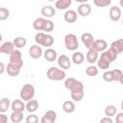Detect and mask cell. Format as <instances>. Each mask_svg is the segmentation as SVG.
I'll return each mask as SVG.
<instances>
[{
    "instance_id": "484cf974",
    "label": "cell",
    "mask_w": 123,
    "mask_h": 123,
    "mask_svg": "<svg viewBox=\"0 0 123 123\" xmlns=\"http://www.w3.org/2000/svg\"><path fill=\"white\" fill-rule=\"evenodd\" d=\"M75 108L76 107H75L74 102L73 101H70V100H66L62 104V110L66 113H72V112H74Z\"/></svg>"
},
{
    "instance_id": "8fae6325",
    "label": "cell",
    "mask_w": 123,
    "mask_h": 123,
    "mask_svg": "<svg viewBox=\"0 0 123 123\" xmlns=\"http://www.w3.org/2000/svg\"><path fill=\"white\" fill-rule=\"evenodd\" d=\"M57 62H58L59 67L62 68V69H69L71 67V61L64 54H62V55H61V56L58 57Z\"/></svg>"
},
{
    "instance_id": "e0dca14e",
    "label": "cell",
    "mask_w": 123,
    "mask_h": 123,
    "mask_svg": "<svg viewBox=\"0 0 123 123\" xmlns=\"http://www.w3.org/2000/svg\"><path fill=\"white\" fill-rule=\"evenodd\" d=\"M43 56L45 58V60L49 62H55L56 60H58V53L55 49L53 48H47L44 53H43Z\"/></svg>"
},
{
    "instance_id": "ba28073f",
    "label": "cell",
    "mask_w": 123,
    "mask_h": 123,
    "mask_svg": "<svg viewBox=\"0 0 123 123\" xmlns=\"http://www.w3.org/2000/svg\"><path fill=\"white\" fill-rule=\"evenodd\" d=\"M10 62H12L20 67L23 66V60H22V54L19 51V49H14L10 55Z\"/></svg>"
},
{
    "instance_id": "ee69618b",
    "label": "cell",
    "mask_w": 123,
    "mask_h": 123,
    "mask_svg": "<svg viewBox=\"0 0 123 123\" xmlns=\"http://www.w3.org/2000/svg\"><path fill=\"white\" fill-rule=\"evenodd\" d=\"M119 83H120L121 85H123V74H122V76H121V78H120V80H119Z\"/></svg>"
},
{
    "instance_id": "d590c367",
    "label": "cell",
    "mask_w": 123,
    "mask_h": 123,
    "mask_svg": "<svg viewBox=\"0 0 123 123\" xmlns=\"http://www.w3.org/2000/svg\"><path fill=\"white\" fill-rule=\"evenodd\" d=\"M70 95H71V98L72 100L76 101V102H79L81 101L83 98H84V91H78V92H70Z\"/></svg>"
},
{
    "instance_id": "9c48e42d",
    "label": "cell",
    "mask_w": 123,
    "mask_h": 123,
    "mask_svg": "<svg viewBox=\"0 0 123 123\" xmlns=\"http://www.w3.org/2000/svg\"><path fill=\"white\" fill-rule=\"evenodd\" d=\"M57 120V112L53 110L47 111L41 117L40 122L41 123H54Z\"/></svg>"
},
{
    "instance_id": "83f0119b",
    "label": "cell",
    "mask_w": 123,
    "mask_h": 123,
    "mask_svg": "<svg viewBox=\"0 0 123 123\" xmlns=\"http://www.w3.org/2000/svg\"><path fill=\"white\" fill-rule=\"evenodd\" d=\"M13 44L15 46L16 49H21V48H24L27 44V40L24 37H16L14 39H13Z\"/></svg>"
},
{
    "instance_id": "2e32d148",
    "label": "cell",
    "mask_w": 123,
    "mask_h": 123,
    "mask_svg": "<svg viewBox=\"0 0 123 123\" xmlns=\"http://www.w3.org/2000/svg\"><path fill=\"white\" fill-rule=\"evenodd\" d=\"M107 47H108V43H107V41L105 40V39H102V38H100V39H96V40H94V42H93V44H92V49H94V50H96L97 52H104L105 50H107Z\"/></svg>"
},
{
    "instance_id": "7dc6e473",
    "label": "cell",
    "mask_w": 123,
    "mask_h": 123,
    "mask_svg": "<svg viewBox=\"0 0 123 123\" xmlns=\"http://www.w3.org/2000/svg\"><path fill=\"white\" fill-rule=\"evenodd\" d=\"M47 1H49V2H54V1H55V2H56L57 0H47Z\"/></svg>"
},
{
    "instance_id": "ac0fdd59",
    "label": "cell",
    "mask_w": 123,
    "mask_h": 123,
    "mask_svg": "<svg viewBox=\"0 0 123 123\" xmlns=\"http://www.w3.org/2000/svg\"><path fill=\"white\" fill-rule=\"evenodd\" d=\"M20 69H21L20 66L14 64V63H12V62H9L8 65H7V67H6L7 73H8L10 76H12V77H16V76H18L19 73H20Z\"/></svg>"
},
{
    "instance_id": "8992f818",
    "label": "cell",
    "mask_w": 123,
    "mask_h": 123,
    "mask_svg": "<svg viewBox=\"0 0 123 123\" xmlns=\"http://www.w3.org/2000/svg\"><path fill=\"white\" fill-rule=\"evenodd\" d=\"M122 71L120 69H112V70H108V71H105L103 73V80L105 82H119L121 76H122Z\"/></svg>"
},
{
    "instance_id": "7402d4cb",
    "label": "cell",
    "mask_w": 123,
    "mask_h": 123,
    "mask_svg": "<svg viewBox=\"0 0 123 123\" xmlns=\"http://www.w3.org/2000/svg\"><path fill=\"white\" fill-rule=\"evenodd\" d=\"M98 53L96 50L90 48V49H87V53H86V61L88 63L90 64H93L95 62H97L98 61Z\"/></svg>"
},
{
    "instance_id": "5b68a950",
    "label": "cell",
    "mask_w": 123,
    "mask_h": 123,
    "mask_svg": "<svg viewBox=\"0 0 123 123\" xmlns=\"http://www.w3.org/2000/svg\"><path fill=\"white\" fill-rule=\"evenodd\" d=\"M35 93H36V90H35V87L33 85L31 84H25L21 89H20V92H19V95H20V98L23 100V101H29L31 99L34 98L35 96Z\"/></svg>"
},
{
    "instance_id": "60d3db41",
    "label": "cell",
    "mask_w": 123,
    "mask_h": 123,
    "mask_svg": "<svg viewBox=\"0 0 123 123\" xmlns=\"http://www.w3.org/2000/svg\"><path fill=\"white\" fill-rule=\"evenodd\" d=\"M100 121H101V123H112V119L110 116H105Z\"/></svg>"
},
{
    "instance_id": "4316f807",
    "label": "cell",
    "mask_w": 123,
    "mask_h": 123,
    "mask_svg": "<svg viewBox=\"0 0 123 123\" xmlns=\"http://www.w3.org/2000/svg\"><path fill=\"white\" fill-rule=\"evenodd\" d=\"M111 48H112L118 54L122 53L123 52V38H119V39H116V40L112 41L111 44Z\"/></svg>"
},
{
    "instance_id": "836d02e7",
    "label": "cell",
    "mask_w": 123,
    "mask_h": 123,
    "mask_svg": "<svg viewBox=\"0 0 123 123\" xmlns=\"http://www.w3.org/2000/svg\"><path fill=\"white\" fill-rule=\"evenodd\" d=\"M86 74L87 76H89V77H94V76H96V75L98 74V68H97V66H95V65H93V64L88 65V66L86 67Z\"/></svg>"
},
{
    "instance_id": "ab89813d",
    "label": "cell",
    "mask_w": 123,
    "mask_h": 123,
    "mask_svg": "<svg viewBox=\"0 0 123 123\" xmlns=\"http://www.w3.org/2000/svg\"><path fill=\"white\" fill-rule=\"evenodd\" d=\"M8 122V116L4 114V112L0 113V123H7Z\"/></svg>"
},
{
    "instance_id": "52a82bcc",
    "label": "cell",
    "mask_w": 123,
    "mask_h": 123,
    "mask_svg": "<svg viewBox=\"0 0 123 123\" xmlns=\"http://www.w3.org/2000/svg\"><path fill=\"white\" fill-rule=\"evenodd\" d=\"M64 45L65 48L69 51H75L79 47V41L77 37L74 34H67L64 37Z\"/></svg>"
},
{
    "instance_id": "8d00e7d4",
    "label": "cell",
    "mask_w": 123,
    "mask_h": 123,
    "mask_svg": "<svg viewBox=\"0 0 123 123\" xmlns=\"http://www.w3.org/2000/svg\"><path fill=\"white\" fill-rule=\"evenodd\" d=\"M10 16V12L8 9L6 8H0V20L4 21L6 19H8Z\"/></svg>"
},
{
    "instance_id": "4fadbf2b",
    "label": "cell",
    "mask_w": 123,
    "mask_h": 123,
    "mask_svg": "<svg viewBox=\"0 0 123 123\" xmlns=\"http://www.w3.org/2000/svg\"><path fill=\"white\" fill-rule=\"evenodd\" d=\"M77 12H78L79 15H81L83 17L88 16L90 14V12H91V7L87 3H82V4H80L78 6Z\"/></svg>"
},
{
    "instance_id": "bcb514c9",
    "label": "cell",
    "mask_w": 123,
    "mask_h": 123,
    "mask_svg": "<svg viewBox=\"0 0 123 123\" xmlns=\"http://www.w3.org/2000/svg\"><path fill=\"white\" fill-rule=\"evenodd\" d=\"M120 107H121V110L123 111V100H122V102H121V104H120Z\"/></svg>"
},
{
    "instance_id": "44dd1931",
    "label": "cell",
    "mask_w": 123,
    "mask_h": 123,
    "mask_svg": "<svg viewBox=\"0 0 123 123\" xmlns=\"http://www.w3.org/2000/svg\"><path fill=\"white\" fill-rule=\"evenodd\" d=\"M15 49V46L12 41H6L0 46V52L2 54H8L10 55L13 50Z\"/></svg>"
},
{
    "instance_id": "6da1fadb",
    "label": "cell",
    "mask_w": 123,
    "mask_h": 123,
    "mask_svg": "<svg viewBox=\"0 0 123 123\" xmlns=\"http://www.w3.org/2000/svg\"><path fill=\"white\" fill-rule=\"evenodd\" d=\"M33 28L36 31H43L44 33H50L54 30V22L45 17H38L34 20Z\"/></svg>"
},
{
    "instance_id": "d6986e66",
    "label": "cell",
    "mask_w": 123,
    "mask_h": 123,
    "mask_svg": "<svg viewBox=\"0 0 123 123\" xmlns=\"http://www.w3.org/2000/svg\"><path fill=\"white\" fill-rule=\"evenodd\" d=\"M11 109L14 111H24L26 110V105L24 104V101L20 99H15L12 102Z\"/></svg>"
},
{
    "instance_id": "c3c4849f",
    "label": "cell",
    "mask_w": 123,
    "mask_h": 123,
    "mask_svg": "<svg viewBox=\"0 0 123 123\" xmlns=\"http://www.w3.org/2000/svg\"><path fill=\"white\" fill-rule=\"evenodd\" d=\"M122 25H123V17H122Z\"/></svg>"
},
{
    "instance_id": "7c38bea8",
    "label": "cell",
    "mask_w": 123,
    "mask_h": 123,
    "mask_svg": "<svg viewBox=\"0 0 123 123\" xmlns=\"http://www.w3.org/2000/svg\"><path fill=\"white\" fill-rule=\"evenodd\" d=\"M117 56H118V53L116 51H114L112 48L110 47L108 50H105L104 52H102V54H101L100 57L104 58L105 60H107L109 62L111 63L113 61H115L117 59Z\"/></svg>"
},
{
    "instance_id": "cb8c5ba5",
    "label": "cell",
    "mask_w": 123,
    "mask_h": 123,
    "mask_svg": "<svg viewBox=\"0 0 123 123\" xmlns=\"http://www.w3.org/2000/svg\"><path fill=\"white\" fill-rule=\"evenodd\" d=\"M38 109V102L37 100H34V99H31L29 101H27V104H26V111L30 113H33L35 111H37Z\"/></svg>"
},
{
    "instance_id": "277c9868",
    "label": "cell",
    "mask_w": 123,
    "mask_h": 123,
    "mask_svg": "<svg viewBox=\"0 0 123 123\" xmlns=\"http://www.w3.org/2000/svg\"><path fill=\"white\" fill-rule=\"evenodd\" d=\"M64 86L70 92H78V91H84V85L82 82L76 80L75 78H67L64 81Z\"/></svg>"
},
{
    "instance_id": "d4e9b609",
    "label": "cell",
    "mask_w": 123,
    "mask_h": 123,
    "mask_svg": "<svg viewBox=\"0 0 123 123\" xmlns=\"http://www.w3.org/2000/svg\"><path fill=\"white\" fill-rule=\"evenodd\" d=\"M72 4V0H57L55 2V8L58 10H66Z\"/></svg>"
},
{
    "instance_id": "7bdbcfd3",
    "label": "cell",
    "mask_w": 123,
    "mask_h": 123,
    "mask_svg": "<svg viewBox=\"0 0 123 123\" xmlns=\"http://www.w3.org/2000/svg\"><path fill=\"white\" fill-rule=\"evenodd\" d=\"M75 1L78 2V3H80V4H82V3H87L88 0H75Z\"/></svg>"
},
{
    "instance_id": "d6a6232c",
    "label": "cell",
    "mask_w": 123,
    "mask_h": 123,
    "mask_svg": "<svg viewBox=\"0 0 123 123\" xmlns=\"http://www.w3.org/2000/svg\"><path fill=\"white\" fill-rule=\"evenodd\" d=\"M110 65H111V62H109L107 60H105L102 57H100V59H98V61H97V66L100 69L107 70V69L110 68Z\"/></svg>"
},
{
    "instance_id": "1f68e13d",
    "label": "cell",
    "mask_w": 123,
    "mask_h": 123,
    "mask_svg": "<svg viewBox=\"0 0 123 123\" xmlns=\"http://www.w3.org/2000/svg\"><path fill=\"white\" fill-rule=\"evenodd\" d=\"M104 112H105V115H106V116L112 117V116L116 115V113H117V110H116V108H115L114 105H108V106L105 108Z\"/></svg>"
},
{
    "instance_id": "603a6c76",
    "label": "cell",
    "mask_w": 123,
    "mask_h": 123,
    "mask_svg": "<svg viewBox=\"0 0 123 123\" xmlns=\"http://www.w3.org/2000/svg\"><path fill=\"white\" fill-rule=\"evenodd\" d=\"M63 18L64 20L67 22V23H75L77 21V18H78V15H77V12L73 10H68L64 12L63 14Z\"/></svg>"
},
{
    "instance_id": "3957f363",
    "label": "cell",
    "mask_w": 123,
    "mask_h": 123,
    "mask_svg": "<svg viewBox=\"0 0 123 123\" xmlns=\"http://www.w3.org/2000/svg\"><path fill=\"white\" fill-rule=\"evenodd\" d=\"M46 76L51 81H62V80H64L65 79L66 74H65V72H64L63 69L58 68V67H55V66H52V67H50L47 70Z\"/></svg>"
},
{
    "instance_id": "4dcf8cb0",
    "label": "cell",
    "mask_w": 123,
    "mask_h": 123,
    "mask_svg": "<svg viewBox=\"0 0 123 123\" xmlns=\"http://www.w3.org/2000/svg\"><path fill=\"white\" fill-rule=\"evenodd\" d=\"M11 100L9 98H2L0 101V112H6L9 108H11Z\"/></svg>"
},
{
    "instance_id": "7a4b0ae2",
    "label": "cell",
    "mask_w": 123,
    "mask_h": 123,
    "mask_svg": "<svg viewBox=\"0 0 123 123\" xmlns=\"http://www.w3.org/2000/svg\"><path fill=\"white\" fill-rule=\"evenodd\" d=\"M35 41L37 44L41 45V46H45V47H50L54 44V37L44 32H39L37 34H36L35 36Z\"/></svg>"
},
{
    "instance_id": "f1b7e54d",
    "label": "cell",
    "mask_w": 123,
    "mask_h": 123,
    "mask_svg": "<svg viewBox=\"0 0 123 123\" xmlns=\"http://www.w3.org/2000/svg\"><path fill=\"white\" fill-rule=\"evenodd\" d=\"M84 60H85V56H84V54L82 52L76 51V52L73 53V55H72V62L75 64H82Z\"/></svg>"
},
{
    "instance_id": "30bf717a",
    "label": "cell",
    "mask_w": 123,
    "mask_h": 123,
    "mask_svg": "<svg viewBox=\"0 0 123 123\" xmlns=\"http://www.w3.org/2000/svg\"><path fill=\"white\" fill-rule=\"evenodd\" d=\"M43 52H42V48L40 45L38 44H34L29 48V55L32 59L34 60H37L42 56Z\"/></svg>"
},
{
    "instance_id": "b9f144b4",
    "label": "cell",
    "mask_w": 123,
    "mask_h": 123,
    "mask_svg": "<svg viewBox=\"0 0 123 123\" xmlns=\"http://www.w3.org/2000/svg\"><path fill=\"white\" fill-rule=\"evenodd\" d=\"M0 66H1V70H0V74H3V73L5 72V65H4V63H3V62H1V63H0Z\"/></svg>"
},
{
    "instance_id": "f35d334b",
    "label": "cell",
    "mask_w": 123,
    "mask_h": 123,
    "mask_svg": "<svg viewBox=\"0 0 123 123\" xmlns=\"http://www.w3.org/2000/svg\"><path fill=\"white\" fill-rule=\"evenodd\" d=\"M115 122L116 123H123V111L116 113L115 116Z\"/></svg>"
},
{
    "instance_id": "e575fe53",
    "label": "cell",
    "mask_w": 123,
    "mask_h": 123,
    "mask_svg": "<svg viewBox=\"0 0 123 123\" xmlns=\"http://www.w3.org/2000/svg\"><path fill=\"white\" fill-rule=\"evenodd\" d=\"M111 0H93V4L98 8H105L110 6Z\"/></svg>"
},
{
    "instance_id": "5bb4252c",
    "label": "cell",
    "mask_w": 123,
    "mask_h": 123,
    "mask_svg": "<svg viewBox=\"0 0 123 123\" xmlns=\"http://www.w3.org/2000/svg\"><path fill=\"white\" fill-rule=\"evenodd\" d=\"M81 40L87 49H90L92 47V44L95 39H94V37L90 33H84L81 36Z\"/></svg>"
},
{
    "instance_id": "f546056e",
    "label": "cell",
    "mask_w": 123,
    "mask_h": 123,
    "mask_svg": "<svg viewBox=\"0 0 123 123\" xmlns=\"http://www.w3.org/2000/svg\"><path fill=\"white\" fill-rule=\"evenodd\" d=\"M11 121L12 123H19L23 120V111H14L11 113Z\"/></svg>"
},
{
    "instance_id": "ffe728a7",
    "label": "cell",
    "mask_w": 123,
    "mask_h": 123,
    "mask_svg": "<svg viewBox=\"0 0 123 123\" xmlns=\"http://www.w3.org/2000/svg\"><path fill=\"white\" fill-rule=\"evenodd\" d=\"M40 12H41V15H42L43 17L50 19L51 17H53V16L56 14V10H55V8L52 7V6H44V7L41 8Z\"/></svg>"
},
{
    "instance_id": "74e56055",
    "label": "cell",
    "mask_w": 123,
    "mask_h": 123,
    "mask_svg": "<svg viewBox=\"0 0 123 123\" xmlns=\"http://www.w3.org/2000/svg\"><path fill=\"white\" fill-rule=\"evenodd\" d=\"M25 121H26V123H37L38 122V117H37V114H35L33 112V113H31L30 115H28L26 117Z\"/></svg>"
},
{
    "instance_id": "9a60e30c",
    "label": "cell",
    "mask_w": 123,
    "mask_h": 123,
    "mask_svg": "<svg viewBox=\"0 0 123 123\" xmlns=\"http://www.w3.org/2000/svg\"><path fill=\"white\" fill-rule=\"evenodd\" d=\"M109 14H110V18L111 20L116 22L118 20H120L121 16H122V13H121V9L119 7H116V6H113L110 9V12H109Z\"/></svg>"
},
{
    "instance_id": "f6af8a7d",
    "label": "cell",
    "mask_w": 123,
    "mask_h": 123,
    "mask_svg": "<svg viewBox=\"0 0 123 123\" xmlns=\"http://www.w3.org/2000/svg\"><path fill=\"white\" fill-rule=\"evenodd\" d=\"M119 5L121 8H123V0H119Z\"/></svg>"
}]
</instances>
